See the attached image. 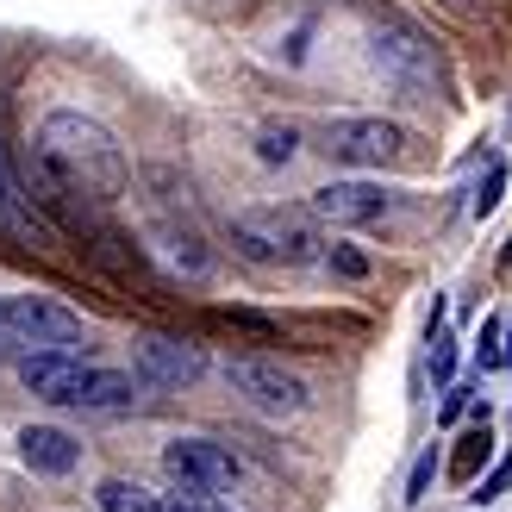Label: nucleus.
Wrapping results in <instances>:
<instances>
[{
	"mask_svg": "<svg viewBox=\"0 0 512 512\" xmlns=\"http://www.w3.org/2000/svg\"><path fill=\"white\" fill-rule=\"evenodd\" d=\"M431 481H438V450H419L413 475H406V506H419V500L431 494Z\"/></svg>",
	"mask_w": 512,
	"mask_h": 512,
	"instance_id": "18",
	"label": "nucleus"
},
{
	"mask_svg": "<svg viewBox=\"0 0 512 512\" xmlns=\"http://www.w3.org/2000/svg\"><path fill=\"white\" fill-rule=\"evenodd\" d=\"M294 150H300L294 125H263V132H256V157L263 163H294Z\"/></svg>",
	"mask_w": 512,
	"mask_h": 512,
	"instance_id": "16",
	"label": "nucleus"
},
{
	"mask_svg": "<svg viewBox=\"0 0 512 512\" xmlns=\"http://www.w3.org/2000/svg\"><path fill=\"white\" fill-rule=\"evenodd\" d=\"M232 244L256 263H313L319 256V232L294 213H244L232 219Z\"/></svg>",
	"mask_w": 512,
	"mask_h": 512,
	"instance_id": "9",
	"label": "nucleus"
},
{
	"mask_svg": "<svg viewBox=\"0 0 512 512\" xmlns=\"http://www.w3.org/2000/svg\"><path fill=\"white\" fill-rule=\"evenodd\" d=\"M475 363H481V369H506V325H500V319H488V325H481Z\"/></svg>",
	"mask_w": 512,
	"mask_h": 512,
	"instance_id": "17",
	"label": "nucleus"
},
{
	"mask_svg": "<svg viewBox=\"0 0 512 512\" xmlns=\"http://www.w3.org/2000/svg\"><path fill=\"white\" fill-rule=\"evenodd\" d=\"M313 213L325 225H375V219H388L394 213V194L381 188V182H325L313 188Z\"/></svg>",
	"mask_w": 512,
	"mask_h": 512,
	"instance_id": "11",
	"label": "nucleus"
},
{
	"mask_svg": "<svg viewBox=\"0 0 512 512\" xmlns=\"http://www.w3.org/2000/svg\"><path fill=\"white\" fill-rule=\"evenodd\" d=\"M163 469L182 494H200V500H219L244 481V463L232 444H213V438H169L163 444Z\"/></svg>",
	"mask_w": 512,
	"mask_h": 512,
	"instance_id": "7",
	"label": "nucleus"
},
{
	"mask_svg": "<svg viewBox=\"0 0 512 512\" xmlns=\"http://www.w3.org/2000/svg\"><path fill=\"white\" fill-rule=\"evenodd\" d=\"M488 456H494V425H488V406H475V425L463 431V450H456V481H475L481 469H488Z\"/></svg>",
	"mask_w": 512,
	"mask_h": 512,
	"instance_id": "14",
	"label": "nucleus"
},
{
	"mask_svg": "<svg viewBox=\"0 0 512 512\" xmlns=\"http://www.w3.org/2000/svg\"><path fill=\"white\" fill-rule=\"evenodd\" d=\"M0 238H7V244H19V250H38V256L63 250L57 219H50V213L38 207L32 182H25V175H19V163L7 157V144H0Z\"/></svg>",
	"mask_w": 512,
	"mask_h": 512,
	"instance_id": "8",
	"label": "nucleus"
},
{
	"mask_svg": "<svg viewBox=\"0 0 512 512\" xmlns=\"http://www.w3.org/2000/svg\"><path fill=\"white\" fill-rule=\"evenodd\" d=\"M225 388L263 419H300L306 400H313L306 381L294 369H281L275 356H225Z\"/></svg>",
	"mask_w": 512,
	"mask_h": 512,
	"instance_id": "5",
	"label": "nucleus"
},
{
	"mask_svg": "<svg viewBox=\"0 0 512 512\" xmlns=\"http://www.w3.org/2000/svg\"><path fill=\"white\" fill-rule=\"evenodd\" d=\"M506 269H512V250H506Z\"/></svg>",
	"mask_w": 512,
	"mask_h": 512,
	"instance_id": "25",
	"label": "nucleus"
},
{
	"mask_svg": "<svg viewBox=\"0 0 512 512\" xmlns=\"http://www.w3.org/2000/svg\"><path fill=\"white\" fill-rule=\"evenodd\" d=\"M331 269H338V275H369V256L350 250V244H331Z\"/></svg>",
	"mask_w": 512,
	"mask_h": 512,
	"instance_id": "22",
	"label": "nucleus"
},
{
	"mask_svg": "<svg viewBox=\"0 0 512 512\" xmlns=\"http://www.w3.org/2000/svg\"><path fill=\"white\" fill-rule=\"evenodd\" d=\"M369 63H375L381 82H388L394 94H406V100L444 94V57H438V44H431L419 25H406V19H375L369 25Z\"/></svg>",
	"mask_w": 512,
	"mask_h": 512,
	"instance_id": "3",
	"label": "nucleus"
},
{
	"mask_svg": "<svg viewBox=\"0 0 512 512\" xmlns=\"http://www.w3.org/2000/svg\"><path fill=\"white\" fill-rule=\"evenodd\" d=\"M450 369H456V338L438 325V338H431V381H438V388H450Z\"/></svg>",
	"mask_w": 512,
	"mask_h": 512,
	"instance_id": "19",
	"label": "nucleus"
},
{
	"mask_svg": "<svg viewBox=\"0 0 512 512\" xmlns=\"http://www.w3.org/2000/svg\"><path fill=\"white\" fill-rule=\"evenodd\" d=\"M500 188H506V169H500V163H488V182L475 188V200H469V213H475V219H488V213L500 207Z\"/></svg>",
	"mask_w": 512,
	"mask_h": 512,
	"instance_id": "20",
	"label": "nucleus"
},
{
	"mask_svg": "<svg viewBox=\"0 0 512 512\" xmlns=\"http://www.w3.org/2000/svg\"><path fill=\"white\" fill-rule=\"evenodd\" d=\"M19 381L50 406H82V413H132L144 381L132 369H107V363H82L75 350H32L19 363Z\"/></svg>",
	"mask_w": 512,
	"mask_h": 512,
	"instance_id": "2",
	"label": "nucleus"
},
{
	"mask_svg": "<svg viewBox=\"0 0 512 512\" xmlns=\"http://www.w3.org/2000/svg\"><path fill=\"white\" fill-rule=\"evenodd\" d=\"M463 413H469V394H463V388H444V406H438V419L450 425V419H463Z\"/></svg>",
	"mask_w": 512,
	"mask_h": 512,
	"instance_id": "24",
	"label": "nucleus"
},
{
	"mask_svg": "<svg viewBox=\"0 0 512 512\" xmlns=\"http://www.w3.org/2000/svg\"><path fill=\"white\" fill-rule=\"evenodd\" d=\"M132 375L144 388H194V381L207 375V350L188 344V338H138Z\"/></svg>",
	"mask_w": 512,
	"mask_h": 512,
	"instance_id": "10",
	"label": "nucleus"
},
{
	"mask_svg": "<svg viewBox=\"0 0 512 512\" xmlns=\"http://www.w3.org/2000/svg\"><path fill=\"white\" fill-rule=\"evenodd\" d=\"M157 250H163L182 275H207V269H213V256H207V244H200V232H194L188 219L169 213V200H157Z\"/></svg>",
	"mask_w": 512,
	"mask_h": 512,
	"instance_id": "13",
	"label": "nucleus"
},
{
	"mask_svg": "<svg viewBox=\"0 0 512 512\" xmlns=\"http://www.w3.org/2000/svg\"><path fill=\"white\" fill-rule=\"evenodd\" d=\"M0 331H7L13 344H32V350L88 344V319L63 300H50V294H7L0 300Z\"/></svg>",
	"mask_w": 512,
	"mask_h": 512,
	"instance_id": "6",
	"label": "nucleus"
},
{
	"mask_svg": "<svg viewBox=\"0 0 512 512\" xmlns=\"http://www.w3.org/2000/svg\"><path fill=\"white\" fill-rule=\"evenodd\" d=\"M38 163L57 175L69 194L100 200V207H113V200L132 194V163H125L119 138L94 113H75V107L44 113V125H38Z\"/></svg>",
	"mask_w": 512,
	"mask_h": 512,
	"instance_id": "1",
	"label": "nucleus"
},
{
	"mask_svg": "<svg viewBox=\"0 0 512 512\" xmlns=\"http://www.w3.org/2000/svg\"><path fill=\"white\" fill-rule=\"evenodd\" d=\"M163 512H225L219 500H200V494H163Z\"/></svg>",
	"mask_w": 512,
	"mask_h": 512,
	"instance_id": "23",
	"label": "nucleus"
},
{
	"mask_svg": "<svg viewBox=\"0 0 512 512\" xmlns=\"http://www.w3.org/2000/svg\"><path fill=\"white\" fill-rule=\"evenodd\" d=\"M319 150L331 163H344V169H394L406 163V132L394 119H375V113H344V119H325V132H319Z\"/></svg>",
	"mask_w": 512,
	"mask_h": 512,
	"instance_id": "4",
	"label": "nucleus"
},
{
	"mask_svg": "<svg viewBox=\"0 0 512 512\" xmlns=\"http://www.w3.org/2000/svg\"><path fill=\"white\" fill-rule=\"evenodd\" d=\"M506 488H512V456H506V463H494L488 475H481V488H475L469 500H481V506H488V500H500Z\"/></svg>",
	"mask_w": 512,
	"mask_h": 512,
	"instance_id": "21",
	"label": "nucleus"
},
{
	"mask_svg": "<svg viewBox=\"0 0 512 512\" xmlns=\"http://www.w3.org/2000/svg\"><path fill=\"white\" fill-rule=\"evenodd\" d=\"M456 7H463V0H456Z\"/></svg>",
	"mask_w": 512,
	"mask_h": 512,
	"instance_id": "26",
	"label": "nucleus"
},
{
	"mask_svg": "<svg viewBox=\"0 0 512 512\" xmlns=\"http://www.w3.org/2000/svg\"><path fill=\"white\" fill-rule=\"evenodd\" d=\"M19 463L32 475H75L82 469V438H69L63 425H25L19 431Z\"/></svg>",
	"mask_w": 512,
	"mask_h": 512,
	"instance_id": "12",
	"label": "nucleus"
},
{
	"mask_svg": "<svg viewBox=\"0 0 512 512\" xmlns=\"http://www.w3.org/2000/svg\"><path fill=\"white\" fill-rule=\"evenodd\" d=\"M94 500H100V512H163V494H150V488H138V481H100L94 488Z\"/></svg>",
	"mask_w": 512,
	"mask_h": 512,
	"instance_id": "15",
	"label": "nucleus"
}]
</instances>
